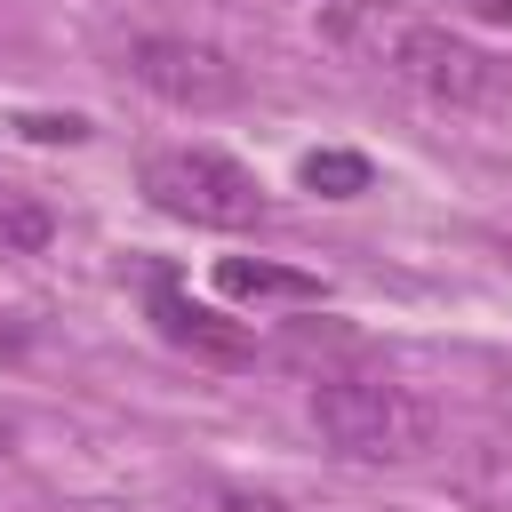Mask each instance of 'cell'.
<instances>
[{
	"mask_svg": "<svg viewBox=\"0 0 512 512\" xmlns=\"http://www.w3.org/2000/svg\"><path fill=\"white\" fill-rule=\"evenodd\" d=\"M16 128H24L32 144H80V136H88V120H80V112H64V120H56V112H24Z\"/></svg>",
	"mask_w": 512,
	"mask_h": 512,
	"instance_id": "8",
	"label": "cell"
},
{
	"mask_svg": "<svg viewBox=\"0 0 512 512\" xmlns=\"http://www.w3.org/2000/svg\"><path fill=\"white\" fill-rule=\"evenodd\" d=\"M504 248H512V240H504Z\"/></svg>",
	"mask_w": 512,
	"mask_h": 512,
	"instance_id": "13",
	"label": "cell"
},
{
	"mask_svg": "<svg viewBox=\"0 0 512 512\" xmlns=\"http://www.w3.org/2000/svg\"><path fill=\"white\" fill-rule=\"evenodd\" d=\"M88 512H104V504H88Z\"/></svg>",
	"mask_w": 512,
	"mask_h": 512,
	"instance_id": "12",
	"label": "cell"
},
{
	"mask_svg": "<svg viewBox=\"0 0 512 512\" xmlns=\"http://www.w3.org/2000/svg\"><path fill=\"white\" fill-rule=\"evenodd\" d=\"M144 200L192 232H256L264 224V184L232 160V152H208V144H168L144 160Z\"/></svg>",
	"mask_w": 512,
	"mask_h": 512,
	"instance_id": "2",
	"label": "cell"
},
{
	"mask_svg": "<svg viewBox=\"0 0 512 512\" xmlns=\"http://www.w3.org/2000/svg\"><path fill=\"white\" fill-rule=\"evenodd\" d=\"M296 176H304V192H320V200H352V192H368L376 168H368L360 152H304Z\"/></svg>",
	"mask_w": 512,
	"mask_h": 512,
	"instance_id": "7",
	"label": "cell"
},
{
	"mask_svg": "<svg viewBox=\"0 0 512 512\" xmlns=\"http://www.w3.org/2000/svg\"><path fill=\"white\" fill-rule=\"evenodd\" d=\"M472 16H488V24H512V0H464Z\"/></svg>",
	"mask_w": 512,
	"mask_h": 512,
	"instance_id": "11",
	"label": "cell"
},
{
	"mask_svg": "<svg viewBox=\"0 0 512 512\" xmlns=\"http://www.w3.org/2000/svg\"><path fill=\"white\" fill-rule=\"evenodd\" d=\"M304 416L344 464H424L440 448V408L376 368H320Z\"/></svg>",
	"mask_w": 512,
	"mask_h": 512,
	"instance_id": "1",
	"label": "cell"
},
{
	"mask_svg": "<svg viewBox=\"0 0 512 512\" xmlns=\"http://www.w3.org/2000/svg\"><path fill=\"white\" fill-rule=\"evenodd\" d=\"M376 56L392 64V80H408L416 96H432L448 112H488V104L512 96V64L456 40L448 24H384L376 16Z\"/></svg>",
	"mask_w": 512,
	"mask_h": 512,
	"instance_id": "3",
	"label": "cell"
},
{
	"mask_svg": "<svg viewBox=\"0 0 512 512\" xmlns=\"http://www.w3.org/2000/svg\"><path fill=\"white\" fill-rule=\"evenodd\" d=\"M128 72H136V88H152L176 112H224L240 96V64L224 48H208V40H184V32L128 40Z\"/></svg>",
	"mask_w": 512,
	"mask_h": 512,
	"instance_id": "4",
	"label": "cell"
},
{
	"mask_svg": "<svg viewBox=\"0 0 512 512\" xmlns=\"http://www.w3.org/2000/svg\"><path fill=\"white\" fill-rule=\"evenodd\" d=\"M152 320H160V336H168V344H184V352H200V360H248V336H240L232 320L200 312L168 272L152 280Z\"/></svg>",
	"mask_w": 512,
	"mask_h": 512,
	"instance_id": "5",
	"label": "cell"
},
{
	"mask_svg": "<svg viewBox=\"0 0 512 512\" xmlns=\"http://www.w3.org/2000/svg\"><path fill=\"white\" fill-rule=\"evenodd\" d=\"M0 240H8V248H40V240H48V216H40V208H0Z\"/></svg>",
	"mask_w": 512,
	"mask_h": 512,
	"instance_id": "9",
	"label": "cell"
},
{
	"mask_svg": "<svg viewBox=\"0 0 512 512\" xmlns=\"http://www.w3.org/2000/svg\"><path fill=\"white\" fill-rule=\"evenodd\" d=\"M216 296H232V304H320L328 280L272 264V256H216Z\"/></svg>",
	"mask_w": 512,
	"mask_h": 512,
	"instance_id": "6",
	"label": "cell"
},
{
	"mask_svg": "<svg viewBox=\"0 0 512 512\" xmlns=\"http://www.w3.org/2000/svg\"><path fill=\"white\" fill-rule=\"evenodd\" d=\"M216 512H288L280 496H264V488H224L216 496Z\"/></svg>",
	"mask_w": 512,
	"mask_h": 512,
	"instance_id": "10",
	"label": "cell"
}]
</instances>
